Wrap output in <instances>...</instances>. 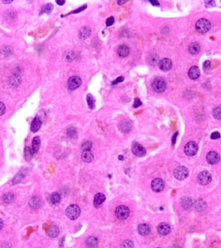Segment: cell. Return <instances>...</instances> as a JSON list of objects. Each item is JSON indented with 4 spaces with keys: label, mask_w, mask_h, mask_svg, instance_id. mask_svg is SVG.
<instances>
[{
    "label": "cell",
    "mask_w": 221,
    "mask_h": 248,
    "mask_svg": "<svg viewBox=\"0 0 221 248\" xmlns=\"http://www.w3.org/2000/svg\"><path fill=\"white\" fill-rule=\"evenodd\" d=\"M80 213L81 211L79 207L77 205L74 204H72L69 206L65 211L67 217L72 220L77 219L80 215Z\"/></svg>",
    "instance_id": "1"
},
{
    "label": "cell",
    "mask_w": 221,
    "mask_h": 248,
    "mask_svg": "<svg viewBox=\"0 0 221 248\" xmlns=\"http://www.w3.org/2000/svg\"><path fill=\"white\" fill-rule=\"evenodd\" d=\"M152 87L157 93H162L166 89V83L162 78H155L152 83Z\"/></svg>",
    "instance_id": "2"
},
{
    "label": "cell",
    "mask_w": 221,
    "mask_h": 248,
    "mask_svg": "<svg viewBox=\"0 0 221 248\" xmlns=\"http://www.w3.org/2000/svg\"><path fill=\"white\" fill-rule=\"evenodd\" d=\"M211 28L210 22L208 19H201L196 23L195 29L200 33H206L208 32Z\"/></svg>",
    "instance_id": "3"
},
{
    "label": "cell",
    "mask_w": 221,
    "mask_h": 248,
    "mask_svg": "<svg viewBox=\"0 0 221 248\" xmlns=\"http://www.w3.org/2000/svg\"><path fill=\"white\" fill-rule=\"evenodd\" d=\"M130 214V210L126 205H119L115 210V215L119 219H127Z\"/></svg>",
    "instance_id": "4"
},
{
    "label": "cell",
    "mask_w": 221,
    "mask_h": 248,
    "mask_svg": "<svg viewBox=\"0 0 221 248\" xmlns=\"http://www.w3.org/2000/svg\"><path fill=\"white\" fill-rule=\"evenodd\" d=\"M131 151L135 155L139 157H143L146 154V149L138 142L133 143L131 146Z\"/></svg>",
    "instance_id": "5"
},
{
    "label": "cell",
    "mask_w": 221,
    "mask_h": 248,
    "mask_svg": "<svg viewBox=\"0 0 221 248\" xmlns=\"http://www.w3.org/2000/svg\"><path fill=\"white\" fill-rule=\"evenodd\" d=\"M174 176L178 180H183L188 176V170L186 167L179 166L174 171Z\"/></svg>",
    "instance_id": "6"
},
{
    "label": "cell",
    "mask_w": 221,
    "mask_h": 248,
    "mask_svg": "<svg viewBox=\"0 0 221 248\" xmlns=\"http://www.w3.org/2000/svg\"><path fill=\"white\" fill-rule=\"evenodd\" d=\"M198 149V145L194 142H190L186 145L184 152L188 156H194L197 154Z\"/></svg>",
    "instance_id": "7"
},
{
    "label": "cell",
    "mask_w": 221,
    "mask_h": 248,
    "mask_svg": "<svg viewBox=\"0 0 221 248\" xmlns=\"http://www.w3.org/2000/svg\"><path fill=\"white\" fill-rule=\"evenodd\" d=\"M197 180L201 185L208 184L211 181V175L208 171H202L198 174Z\"/></svg>",
    "instance_id": "8"
},
{
    "label": "cell",
    "mask_w": 221,
    "mask_h": 248,
    "mask_svg": "<svg viewBox=\"0 0 221 248\" xmlns=\"http://www.w3.org/2000/svg\"><path fill=\"white\" fill-rule=\"evenodd\" d=\"M81 80L79 76H73L71 78H70L68 80V87L69 89H70L71 91L75 90V89H77V88H78L81 84Z\"/></svg>",
    "instance_id": "9"
},
{
    "label": "cell",
    "mask_w": 221,
    "mask_h": 248,
    "mask_svg": "<svg viewBox=\"0 0 221 248\" xmlns=\"http://www.w3.org/2000/svg\"><path fill=\"white\" fill-rule=\"evenodd\" d=\"M164 181L161 178H155L152 181L151 183V189L156 192H161L164 189Z\"/></svg>",
    "instance_id": "10"
},
{
    "label": "cell",
    "mask_w": 221,
    "mask_h": 248,
    "mask_svg": "<svg viewBox=\"0 0 221 248\" xmlns=\"http://www.w3.org/2000/svg\"><path fill=\"white\" fill-rule=\"evenodd\" d=\"M21 82H22V78H21V76L19 75L16 74L12 75L8 79L9 85L13 88L18 87L21 84Z\"/></svg>",
    "instance_id": "11"
},
{
    "label": "cell",
    "mask_w": 221,
    "mask_h": 248,
    "mask_svg": "<svg viewBox=\"0 0 221 248\" xmlns=\"http://www.w3.org/2000/svg\"><path fill=\"white\" fill-rule=\"evenodd\" d=\"M206 160L210 164L213 165L217 163L220 160L219 154L215 151H210L206 155Z\"/></svg>",
    "instance_id": "12"
},
{
    "label": "cell",
    "mask_w": 221,
    "mask_h": 248,
    "mask_svg": "<svg viewBox=\"0 0 221 248\" xmlns=\"http://www.w3.org/2000/svg\"><path fill=\"white\" fill-rule=\"evenodd\" d=\"M158 66L162 71H168L172 67V62L168 58H164L158 62Z\"/></svg>",
    "instance_id": "13"
},
{
    "label": "cell",
    "mask_w": 221,
    "mask_h": 248,
    "mask_svg": "<svg viewBox=\"0 0 221 248\" xmlns=\"http://www.w3.org/2000/svg\"><path fill=\"white\" fill-rule=\"evenodd\" d=\"M158 232L162 235H167L171 232V227L166 223L162 222L158 225Z\"/></svg>",
    "instance_id": "14"
},
{
    "label": "cell",
    "mask_w": 221,
    "mask_h": 248,
    "mask_svg": "<svg viewBox=\"0 0 221 248\" xmlns=\"http://www.w3.org/2000/svg\"><path fill=\"white\" fill-rule=\"evenodd\" d=\"M106 200V196L101 192L97 193L94 199V205L96 208H99L102 206V204Z\"/></svg>",
    "instance_id": "15"
},
{
    "label": "cell",
    "mask_w": 221,
    "mask_h": 248,
    "mask_svg": "<svg viewBox=\"0 0 221 248\" xmlns=\"http://www.w3.org/2000/svg\"><path fill=\"white\" fill-rule=\"evenodd\" d=\"M93 153L91 150L83 151L81 154V159L84 162L90 163L93 160Z\"/></svg>",
    "instance_id": "16"
},
{
    "label": "cell",
    "mask_w": 221,
    "mask_h": 248,
    "mask_svg": "<svg viewBox=\"0 0 221 248\" xmlns=\"http://www.w3.org/2000/svg\"><path fill=\"white\" fill-rule=\"evenodd\" d=\"M41 124H42V122H41V120H40L39 117L38 116L35 117L31 124V131L32 133H36L37 131H38L41 126Z\"/></svg>",
    "instance_id": "17"
},
{
    "label": "cell",
    "mask_w": 221,
    "mask_h": 248,
    "mask_svg": "<svg viewBox=\"0 0 221 248\" xmlns=\"http://www.w3.org/2000/svg\"><path fill=\"white\" fill-rule=\"evenodd\" d=\"M138 231H139L140 235L142 236H146L149 234L151 229L149 225L146 224H142L138 227Z\"/></svg>",
    "instance_id": "18"
},
{
    "label": "cell",
    "mask_w": 221,
    "mask_h": 248,
    "mask_svg": "<svg viewBox=\"0 0 221 248\" xmlns=\"http://www.w3.org/2000/svg\"><path fill=\"white\" fill-rule=\"evenodd\" d=\"M91 33V30L90 27H83L80 30L79 32V37L83 39H86Z\"/></svg>",
    "instance_id": "19"
},
{
    "label": "cell",
    "mask_w": 221,
    "mask_h": 248,
    "mask_svg": "<svg viewBox=\"0 0 221 248\" xmlns=\"http://www.w3.org/2000/svg\"><path fill=\"white\" fill-rule=\"evenodd\" d=\"M117 53L122 58L127 57L129 54V49L127 45H122L119 47L117 49Z\"/></svg>",
    "instance_id": "20"
},
{
    "label": "cell",
    "mask_w": 221,
    "mask_h": 248,
    "mask_svg": "<svg viewBox=\"0 0 221 248\" xmlns=\"http://www.w3.org/2000/svg\"><path fill=\"white\" fill-rule=\"evenodd\" d=\"M189 76L192 80H197L200 76V71L198 68L196 66H193L191 68L188 72Z\"/></svg>",
    "instance_id": "21"
},
{
    "label": "cell",
    "mask_w": 221,
    "mask_h": 248,
    "mask_svg": "<svg viewBox=\"0 0 221 248\" xmlns=\"http://www.w3.org/2000/svg\"><path fill=\"white\" fill-rule=\"evenodd\" d=\"M85 244L89 248H95L98 246V240L94 237H89L87 238Z\"/></svg>",
    "instance_id": "22"
},
{
    "label": "cell",
    "mask_w": 221,
    "mask_h": 248,
    "mask_svg": "<svg viewBox=\"0 0 221 248\" xmlns=\"http://www.w3.org/2000/svg\"><path fill=\"white\" fill-rule=\"evenodd\" d=\"M188 50L191 54H197L201 51V45L197 42H193L190 45Z\"/></svg>",
    "instance_id": "23"
},
{
    "label": "cell",
    "mask_w": 221,
    "mask_h": 248,
    "mask_svg": "<svg viewBox=\"0 0 221 248\" xmlns=\"http://www.w3.org/2000/svg\"><path fill=\"white\" fill-rule=\"evenodd\" d=\"M29 203V205L31 206V208L37 209V208H39L40 207L41 201L38 197L33 196L32 198H31Z\"/></svg>",
    "instance_id": "24"
},
{
    "label": "cell",
    "mask_w": 221,
    "mask_h": 248,
    "mask_svg": "<svg viewBox=\"0 0 221 248\" xmlns=\"http://www.w3.org/2000/svg\"><path fill=\"white\" fill-rule=\"evenodd\" d=\"M41 146V140L39 136H36L32 140V151L34 153H36L40 149Z\"/></svg>",
    "instance_id": "25"
},
{
    "label": "cell",
    "mask_w": 221,
    "mask_h": 248,
    "mask_svg": "<svg viewBox=\"0 0 221 248\" xmlns=\"http://www.w3.org/2000/svg\"><path fill=\"white\" fill-rule=\"evenodd\" d=\"M120 130L123 133H127L131 130V123L129 121H124L120 123Z\"/></svg>",
    "instance_id": "26"
},
{
    "label": "cell",
    "mask_w": 221,
    "mask_h": 248,
    "mask_svg": "<svg viewBox=\"0 0 221 248\" xmlns=\"http://www.w3.org/2000/svg\"><path fill=\"white\" fill-rule=\"evenodd\" d=\"M59 228L56 225H52L47 232V235L51 238L56 237L59 234Z\"/></svg>",
    "instance_id": "27"
},
{
    "label": "cell",
    "mask_w": 221,
    "mask_h": 248,
    "mask_svg": "<svg viewBox=\"0 0 221 248\" xmlns=\"http://www.w3.org/2000/svg\"><path fill=\"white\" fill-rule=\"evenodd\" d=\"M87 101L88 106H89V109L91 110H93L95 109L96 100L93 96V95H92L91 94H88L87 95Z\"/></svg>",
    "instance_id": "28"
},
{
    "label": "cell",
    "mask_w": 221,
    "mask_h": 248,
    "mask_svg": "<svg viewBox=\"0 0 221 248\" xmlns=\"http://www.w3.org/2000/svg\"><path fill=\"white\" fill-rule=\"evenodd\" d=\"M14 198H15V194L12 192H9L3 195L2 200L5 203L9 204L13 201Z\"/></svg>",
    "instance_id": "29"
},
{
    "label": "cell",
    "mask_w": 221,
    "mask_h": 248,
    "mask_svg": "<svg viewBox=\"0 0 221 248\" xmlns=\"http://www.w3.org/2000/svg\"><path fill=\"white\" fill-rule=\"evenodd\" d=\"M181 204H182V208H183L184 209H188L190 208L192 206L193 202H192V200H191V199L190 198H189V197H184V198H183L182 199Z\"/></svg>",
    "instance_id": "30"
},
{
    "label": "cell",
    "mask_w": 221,
    "mask_h": 248,
    "mask_svg": "<svg viewBox=\"0 0 221 248\" xmlns=\"http://www.w3.org/2000/svg\"><path fill=\"white\" fill-rule=\"evenodd\" d=\"M50 200H51V202L53 205H58L61 200L60 195L58 193V192H53L51 196Z\"/></svg>",
    "instance_id": "31"
},
{
    "label": "cell",
    "mask_w": 221,
    "mask_h": 248,
    "mask_svg": "<svg viewBox=\"0 0 221 248\" xmlns=\"http://www.w3.org/2000/svg\"><path fill=\"white\" fill-rule=\"evenodd\" d=\"M206 203L205 202V201H204L202 199H200L198 200L197 201L196 204H195V209L198 211H202L205 209V208H206Z\"/></svg>",
    "instance_id": "32"
},
{
    "label": "cell",
    "mask_w": 221,
    "mask_h": 248,
    "mask_svg": "<svg viewBox=\"0 0 221 248\" xmlns=\"http://www.w3.org/2000/svg\"><path fill=\"white\" fill-rule=\"evenodd\" d=\"M33 155H34V152L31 147H25V151H24V156H25V159L27 161L31 160V158H32Z\"/></svg>",
    "instance_id": "33"
},
{
    "label": "cell",
    "mask_w": 221,
    "mask_h": 248,
    "mask_svg": "<svg viewBox=\"0 0 221 248\" xmlns=\"http://www.w3.org/2000/svg\"><path fill=\"white\" fill-rule=\"evenodd\" d=\"M67 134L69 137L71 138H74L77 135V130L74 127L71 126L68 128L67 130Z\"/></svg>",
    "instance_id": "34"
},
{
    "label": "cell",
    "mask_w": 221,
    "mask_h": 248,
    "mask_svg": "<svg viewBox=\"0 0 221 248\" xmlns=\"http://www.w3.org/2000/svg\"><path fill=\"white\" fill-rule=\"evenodd\" d=\"M213 116L217 120H221V106L217 107L213 109Z\"/></svg>",
    "instance_id": "35"
},
{
    "label": "cell",
    "mask_w": 221,
    "mask_h": 248,
    "mask_svg": "<svg viewBox=\"0 0 221 248\" xmlns=\"http://www.w3.org/2000/svg\"><path fill=\"white\" fill-rule=\"evenodd\" d=\"M53 9V5L51 3H48L44 6L41 9V13H46V14H50Z\"/></svg>",
    "instance_id": "36"
},
{
    "label": "cell",
    "mask_w": 221,
    "mask_h": 248,
    "mask_svg": "<svg viewBox=\"0 0 221 248\" xmlns=\"http://www.w3.org/2000/svg\"><path fill=\"white\" fill-rule=\"evenodd\" d=\"M149 64L152 65H155L158 61V57L157 55L155 54H152L148 58Z\"/></svg>",
    "instance_id": "37"
},
{
    "label": "cell",
    "mask_w": 221,
    "mask_h": 248,
    "mask_svg": "<svg viewBox=\"0 0 221 248\" xmlns=\"http://www.w3.org/2000/svg\"><path fill=\"white\" fill-rule=\"evenodd\" d=\"M134 243L132 240H126L121 244V248H133Z\"/></svg>",
    "instance_id": "38"
},
{
    "label": "cell",
    "mask_w": 221,
    "mask_h": 248,
    "mask_svg": "<svg viewBox=\"0 0 221 248\" xmlns=\"http://www.w3.org/2000/svg\"><path fill=\"white\" fill-rule=\"evenodd\" d=\"M25 177V174H23V172L22 171H19V173L17 174V175L15 177V178H14V180H13V184H18V183H19V182H21V180H22V179H23V178Z\"/></svg>",
    "instance_id": "39"
},
{
    "label": "cell",
    "mask_w": 221,
    "mask_h": 248,
    "mask_svg": "<svg viewBox=\"0 0 221 248\" xmlns=\"http://www.w3.org/2000/svg\"><path fill=\"white\" fill-rule=\"evenodd\" d=\"M74 57V54L73 51H67L64 54V58L65 61L70 62L71 61Z\"/></svg>",
    "instance_id": "40"
},
{
    "label": "cell",
    "mask_w": 221,
    "mask_h": 248,
    "mask_svg": "<svg viewBox=\"0 0 221 248\" xmlns=\"http://www.w3.org/2000/svg\"><path fill=\"white\" fill-rule=\"evenodd\" d=\"M91 147H92V142H90V141H87V142H85V143H83L82 147H81L82 149L84 151H85V150H91Z\"/></svg>",
    "instance_id": "41"
},
{
    "label": "cell",
    "mask_w": 221,
    "mask_h": 248,
    "mask_svg": "<svg viewBox=\"0 0 221 248\" xmlns=\"http://www.w3.org/2000/svg\"><path fill=\"white\" fill-rule=\"evenodd\" d=\"M6 107L4 103L2 101H0V116H2L5 113Z\"/></svg>",
    "instance_id": "42"
},
{
    "label": "cell",
    "mask_w": 221,
    "mask_h": 248,
    "mask_svg": "<svg viewBox=\"0 0 221 248\" xmlns=\"http://www.w3.org/2000/svg\"><path fill=\"white\" fill-rule=\"evenodd\" d=\"M203 67L204 71H208L211 67V62L210 61H206L203 64Z\"/></svg>",
    "instance_id": "43"
},
{
    "label": "cell",
    "mask_w": 221,
    "mask_h": 248,
    "mask_svg": "<svg viewBox=\"0 0 221 248\" xmlns=\"http://www.w3.org/2000/svg\"><path fill=\"white\" fill-rule=\"evenodd\" d=\"M142 101L139 100V98H135V102H134V104H133V107H135V108H137V107H139V106H140V105H142Z\"/></svg>",
    "instance_id": "44"
},
{
    "label": "cell",
    "mask_w": 221,
    "mask_h": 248,
    "mask_svg": "<svg viewBox=\"0 0 221 248\" xmlns=\"http://www.w3.org/2000/svg\"><path fill=\"white\" fill-rule=\"evenodd\" d=\"M114 21H115V19H114V18H113V17H110V18H109L107 19V21H106V25H107V27L111 26V25L114 23Z\"/></svg>",
    "instance_id": "45"
},
{
    "label": "cell",
    "mask_w": 221,
    "mask_h": 248,
    "mask_svg": "<svg viewBox=\"0 0 221 248\" xmlns=\"http://www.w3.org/2000/svg\"><path fill=\"white\" fill-rule=\"evenodd\" d=\"M220 137V133L218 132H213L211 134V138L213 140H216L219 138Z\"/></svg>",
    "instance_id": "46"
},
{
    "label": "cell",
    "mask_w": 221,
    "mask_h": 248,
    "mask_svg": "<svg viewBox=\"0 0 221 248\" xmlns=\"http://www.w3.org/2000/svg\"><path fill=\"white\" fill-rule=\"evenodd\" d=\"M86 7H87V6H86V5H84V6H81L80 8H79V9H77V10H75L71 12L70 13V14H77V13L80 12H81L82 10H84V9H85Z\"/></svg>",
    "instance_id": "47"
},
{
    "label": "cell",
    "mask_w": 221,
    "mask_h": 248,
    "mask_svg": "<svg viewBox=\"0 0 221 248\" xmlns=\"http://www.w3.org/2000/svg\"><path fill=\"white\" fill-rule=\"evenodd\" d=\"M123 80H124L123 77H122V76H120V77H119L118 78H117L116 80H115L114 81H113L112 84H113V85L117 84H119V83H121V82H122Z\"/></svg>",
    "instance_id": "48"
},
{
    "label": "cell",
    "mask_w": 221,
    "mask_h": 248,
    "mask_svg": "<svg viewBox=\"0 0 221 248\" xmlns=\"http://www.w3.org/2000/svg\"><path fill=\"white\" fill-rule=\"evenodd\" d=\"M150 2L153 6H159L160 5L159 3H158L157 1H155V0H153V1H150Z\"/></svg>",
    "instance_id": "49"
},
{
    "label": "cell",
    "mask_w": 221,
    "mask_h": 248,
    "mask_svg": "<svg viewBox=\"0 0 221 248\" xmlns=\"http://www.w3.org/2000/svg\"><path fill=\"white\" fill-rule=\"evenodd\" d=\"M56 3H57L58 5H61V6L64 5L65 3V1H56Z\"/></svg>",
    "instance_id": "50"
},
{
    "label": "cell",
    "mask_w": 221,
    "mask_h": 248,
    "mask_svg": "<svg viewBox=\"0 0 221 248\" xmlns=\"http://www.w3.org/2000/svg\"><path fill=\"white\" fill-rule=\"evenodd\" d=\"M177 133L175 134V135L173 136V140H172V143H173V144H174V143H175V142H176V137H177Z\"/></svg>",
    "instance_id": "51"
},
{
    "label": "cell",
    "mask_w": 221,
    "mask_h": 248,
    "mask_svg": "<svg viewBox=\"0 0 221 248\" xmlns=\"http://www.w3.org/2000/svg\"><path fill=\"white\" fill-rule=\"evenodd\" d=\"M3 220L0 218V231H1L2 229L3 228Z\"/></svg>",
    "instance_id": "52"
},
{
    "label": "cell",
    "mask_w": 221,
    "mask_h": 248,
    "mask_svg": "<svg viewBox=\"0 0 221 248\" xmlns=\"http://www.w3.org/2000/svg\"><path fill=\"white\" fill-rule=\"evenodd\" d=\"M125 3H126V1H124V2H123V1H117V4H118L119 5H122L123 4H124Z\"/></svg>",
    "instance_id": "53"
},
{
    "label": "cell",
    "mask_w": 221,
    "mask_h": 248,
    "mask_svg": "<svg viewBox=\"0 0 221 248\" xmlns=\"http://www.w3.org/2000/svg\"><path fill=\"white\" fill-rule=\"evenodd\" d=\"M119 159L120 160H124V156H123V155H119Z\"/></svg>",
    "instance_id": "54"
},
{
    "label": "cell",
    "mask_w": 221,
    "mask_h": 248,
    "mask_svg": "<svg viewBox=\"0 0 221 248\" xmlns=\"http://www.w3.org/2000/svg\"><path fill=\"white\" fill-rule=\"evenodd\" d=\"M11 2H12V1H8V2L3 1V3H10Z\"/></svg>",
    "instance_id": "55"
},
{
    "label": "cell",
    "mask_w": 221,
    "mask_h": 248,
    "mask_svg": "<svg viewBox=\"0 0 221 248\" xmlns=\"http://www.w3.org/2000/svg\"><path fill=\"white\" fill-rule=\"evenodd\" d=\"M158 248H159V247H158Z\"/></svg>",
    "instance_id": "56"
}]
</instances>
